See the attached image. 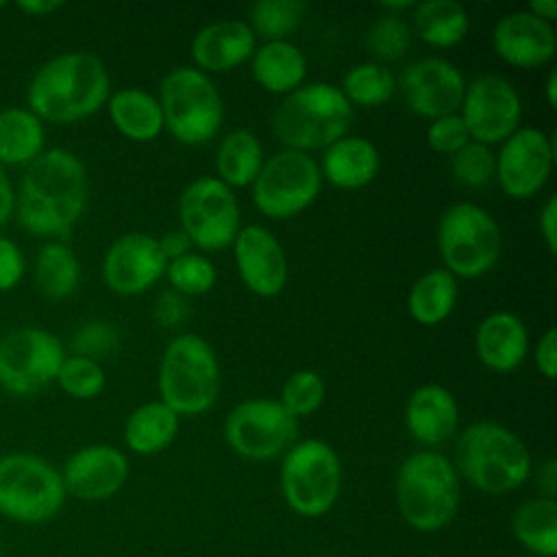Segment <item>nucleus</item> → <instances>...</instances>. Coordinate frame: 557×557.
I'll return each instance as SVG.
<instances>
[{
    "label": "nucleus",
    "instance_id": "30",
    "mask_svg": "<svg viewBox=\"0 0 557 557\" xmlns=\"http://www.w3.org/2000/svg\"><path fill=\"white\" fill-rule=\"evenodd\" d=\"M263 161L259 137L248 128H233L215 148V176L231 189L250 187Z\"/></svg>",
    "mask_w": 557,
    "mask_h": 557
},
{
    "label": "nucleus",
    "instance_id": "42",
    "mask_svg": "<svg viewBox=\"0 0 557 557\" xmlns=\"http://www.w3.org/2000/svg\"><path fill=\"white\" fill-rule=\"evenodd\" d=\"M115 346H117V329L104 320H89L81 324L72 337L74 355H81L94 361H98V357L113 352Z\"/></svg>",
    "mask_w": 557,
    "mask_h": 557
},
{
    "label": "nucleus",
    "instance_id": "33",
    "mask_svg": "<svg viewBox=\"0 0 557 557\" xmlns=\"http://www.w3.org/2000/svg\"><path fill=\"white\" fill-rule=\"evenodd\" d=\"M44 124L30 109L0 111V165H28L44 152Z\"/></svg>",
    "mask_w": 557,
    "mask_h": 557
},
{
    "label": "nucleus",
    "instance_id": "23",
    "mask_svg": "<svg viewBox=\"0 0 557 557\" xmlns=\"http://www.w3.org/2000/svg\"><path fill=\"white\" fill-rule=\"evenodd\" d=\"M459 405L455 394L440 383H424L411 392L405 405L409 435L426 448L442 446L457 433Z\"/></svg>",
    "mask_w": 557,
    "mask_h": 557
},
{
    "label": "nucleus",
    "instance_id": "3",
    "mask_svg": "<svg viewBox=\"0 0 557 557\" xmlns=\"http://www.w3.org/2000/svg\"><path fill=\"white\" fill-rule=\"evenodd\" d=\"M453 466L474 490L490 496L518 490L533 470L527 444L494 420H476L459 433Z\"/></svg>",
    "mask_w": 557,
    "mask_h": 557
},
{
    "label": "nucleus",
    "instance_id": "49",
    "mask_svg": "<svg viewBox=\"0 0 557 557\" xmlns=\"http://www.w3.org/2000/svg\"><path fill=\"white\" fill-rule=\"evenodd\" d=\"M537 487H540V496L555 498V490H557V463H555V459H546L540 466Z\"/></svg>",
    "mask_w": 557,
    "mask_h": 557
},
{
    "label": "nucleus",
    "instance_id": "19",
    "mask_svg": "<svg viewBox=\"0 0 557 557\" xmlns=\"http://www.w3.org/2000/svg\"><path fill=\"white\" fill-rule=\"evenodd\" d=\"M237 274L248 292L261 298L278 296L287 283V255L278 237L259 224L239 228L233 242Z\"/></svg>",
    "mask_w": 557,
    "mask_h": 557
},
{
    "label": "nucleus",
    "instance_id": "54",
    "mask_svg": "<svg viewBox=\"0 0 557 557\" xmlns=\"http://www.w3.org/2000/svg\"><path fill=\"white\" fill-rule=\"evenodd\" d=\"M383 9V13H392V15H400L403 11H411L416 7L413 0H403V2H381L379 4Z\"/></svg>",
    "mask_w": 557,
    "mask_h": 557
},
{
    "label": "nucleus",
    "instance_id": "52",
    "mask_svg": "<svg viewBox=\"0 0 557 557\" xmlns=\"http://www.w3.org/2000/svg\"><path fill=\"white\" fill-rule=\"evenodd\" d=\"M529 13H533L535 17L544 20V22H555L557 17V2L555 0H531L527 7Z\"/></svg>",
    "mask_w": 557,
    "mask_h": 557
},
{
    "label": "nucleus",
    "instance_id": "32",
    "mask_svg": "<svg viewBox=\"0 0 557 557\" xmlns=\"http://www.w3.org/2000/svg\"><path fill=\"white\" fill-rule=\"evenodd\" d=\"M457 296V278L444 268H433L411 285L407 294V311L418 324L435 326L455 311Z\"/></svg>",
    "mask_w": 557,
    "mask_h": 557
},
{
    "label": "nucleus",
    "instance_id": "9",
    "mask_svg": "<svg viewBox=\"0 0 557 557\" xmlns=\"http://www.w3.org/2000/svg\"><path fill=\"white\" fill-rule=\"evenodd\" d=\"M437 250L455 278H479L490 272L503 252L498 222L476 202L450 205L437 224Z\"/></svg>",
    "mask_w": 557,
    "mask_h": 557
},
{
    "label": "nucleus",
    "instance_id": "34",
    "mask_svg": "<svg viewBox=\"0 0 557 557\" xmlns=\"http://www.w3.org/2000/svg\"><path fill=\"white\" fill-rule=\"evenodd\" d=\"M35 278L50 300L72 296L81 281V263L74 250L61 242L44 244L35 259Z\"/></svg>",
    "mask_w": 557,
    "mask_h": 557
},
{
    "label": "nucleus",
    "instance_id": "20",
    "mask_svg": "<svg viewBox=\"0 0 557 557\" xmlns=\"http://www.w3.org/2000/svg\"><path fill=\"white\" fill-rule=\"evenodd\" d=\"M61 479L65 494L78 500H107L124 487L128 459L111 444H89L67 457Z\"/></svg>",
    "mask_w": 557,
    "mask_h": 557
},
{
    "label": "nucleus",
    "instance_id": "50",
    "mask_svg": "<svg viewBox=\"0 0 557 557\" xmlns=\"http://www.w3.org/2000/svg\"><path fill=\"white\" fill-rule=\"evenodd\" d=\"M13 209H15V194L4 168L0 165V226L11 218Z\"/></svg>",
    "mask_w": 557,
    "mask_h": 557
},
{
    "label": "nucleus",
    "instance_id": "38",
    "mask_svg": "<svg viewBox=\"0 0 557 557\" xmlns=\"http://www.w3.org/2000/svg\"><path fill=\"white\" fill-rule=\"evenodd\" d=\"M163 276L170 281L172 292L189 298L211 292L218 281V270L205 255L191 250L174 261H168Z\"/></svg>",
    "mask_w": 557,
    "mask_h": 557
},
{
    "label": "nucleus",
    "instance_id": "26",
    "mask_svg": "<svg viewBox=\"0 0 557 557\" xmlns=\"http://www.w3.org/2000/svg\"><path fill=\"white\" fill-rule=\"evenodd\" d=\"M250 72L261 89L287 96L305 83L307 57L292 39L263 41L250 57Z\"/></svg>",
    "mask_w": 557,
    "mask_h": 557
},
{
    "label": "nucleus",
    "instance_id": "13",
    "mask_svg": "<svg viewBox=\"0 0 557 557\" xmlns=\"http://www.w3.org/2000/svg\"><path fill=\"white\" fill-rule=\"evenodd\" d=\"M298 437V420L276 398H246L224 420L231 450L250 461L283 457Z\"/></svg>",
    "mask_w": 557,
    "mask_h": 557
},
{
    "label": "nucleus",
    "instance_id": "48",
    "mask_svg": "<svg viewBox=\"0 0 557 557\" xmlns=\"http://www.w3.org/2000/svg\"><path fill=\"white\" fill-rule=\"evenodd\" d=\"M159 242V250L163 255L165 261H174L187 252H191V242L189 237L181 231V228H174V231H168L163 237L157 239Z\"/></svg>",
    "mask_w": 557,
    "mask_h": 557
},
{
    "label": "nucleus",
    "instance_id": "24",
    "mask_svg": "<svg viewBox=\"0 0 557 557\" xmlns=\"http://www.w3.org/2000/svg\"><path fill=\"white\" fill-rule=\"evenodd\" d=\"M474 350L487 370L498 374L513 372L529 352L527 324L513 311H492L476 324Z\"/></svg>",
    "mask_w": 557,
    "mask_h": 557
},
{
    "label": "nucleus",
    "instance_id": "51",
    "mask_svg": "<svg viewBox=\"0 0 557 557\" xmlns=\"http://www.w3.org/2000/svg\"><path fill=\"white\" fill-rule=\"evenodd\" d=\"M17 7L30 15H48L57 9H61L63 2H59V0H20Z\"/></svg>",
    "mask_w": 557,
    "mask_h": 557
},
{
    "label": "nucleus",
    "instance_id": "41",
    "mask_svg": "<svg viewBox=\"0 0 557 557\" xmlns=\"http://www.w3.org/2000/svg\"><path fill=\"white\" fill-rule=\"evenodd\" d=\"M450 172L461 185L479 189L494 178L496 157L490 146L470 139L455 154H450Z\"/></svg>",
    "mask_w": 557,
    "mask_h": 557
},
{
    "label": "nucleus",
    "instance_id": "39",
    "mask_svg": "<svg viewBox=\"0 0 557 557\" xmlns=\"http://www.w3.org/2000/svg\"><path fill=\"white\" fill-rule=\"evenodd\" d=\"M324 396H326L324 379L315 370L302 368V370L292 372L285 379V383L281 387L278 403L285 407V411L289 416H294L298 420V418L315 413L322 407Z\"/></svg>",
    "mask_w": 557,
    "mask_h": 557
},
{
    "label": "nucleus",
    "instance_id": "29",
    "mask_svg": "<svg viewBox=\"0 0 557 557\" xmlns=\"http://www.w3.org/2000/svg\"><path fill=\"white\" fill-rule=\"evenodd\" d=\"M181 416H176L165 403L148 400L135 407L124 422L126 446L144 457L165 450L178 435Z\"/></svg>",
    "mask_w": 557,
    "mask_h": 557
},
{
    "label": "nucleus",
    "instance_id": "6",
    "mask_svg": "<svg viewBox=\"0 0 557 557\" xmlns=\"http://www.w3.org/2000/svg\"><path fill=\"white\" fill-rule=\"evenodd\" d=\"M220 383V361L205 337L181 333L170 339L157 374L161 403L176 416H200L215 405Z\"/></svg>",
    "mask_w": 557,
    "mask_h": 557
},
{
    "label": "nucleus",
    "instance_id": "5",
    "mask_svg": "<svg viewBox=\"0 0 557 557\" xmlns=\"http://www.w3.org/2000/svg\"><path fill=\"white\" fill-rule=\"evenodd\" d=\"M352 107L337 85L326 81L302 83L283 96L272 115V133L283 148L324 150L348 135Z\"/></svg>",
    "mask_w": 557,
    "mask_h": 557
},
{
    "label": "nucleus",
    "instance_id": "27",
    "mask_svg": "<svg viewBox=\"0 0 557 557\" xmlns=\"http://www.w3.org/2000/svg\"><path fill=\"white\" fill-rule=\"evenodd\" d=\"M107 111L126 139L133 141H152L163 128V113L154 94L139 87H124L109 96Z\"/></svg>",
    "mask_w": 557,
    "mask_h": 557
},
{
    "label": "nucleus",
    "instance_id": "25",
    "mask_svg": "<svg viewBox=\"0 0 557 557\" xmlns=\"http://www.w3.org/2000/svg\"><path fill=\"white\" fill-rule=\"evenodd\" d=\"M322 181L337 189L355 191L370 185L381 170L379 148L361 135H344L322 150L318 163Z\"/></svg>",
    "mask_w": 557,
    "mask_h": 557
},
{
    "label": "nucleus",
    "instance_id": "35",
    "mask_svg": "<svg viewBox=\"0 0 557 557\" xmlns=\"http://www.w3.org/2000/svg\"><path fill=\"white\" fill-rule=\"evenodd\" d=\"M342 94L350 102V107H366V109H376L389 102L396 94V76L392 74L389 67L374 63V61H363L352 65L339 85Z\"/></svg>",
    "mask_w": 557,
    "mask_h": 557
},
{
    "label": "nucleus",
    "instance_id": "53",
    "mask_svg": "<svg viewBox=\"0 0 557 557\" xmlns=\"http://www.w3.org/2000/svg\"><path fill=\"white\" fill-rule=\"evenodd\" d=\"M544 96H546V102L548 107H557V72L550 70L548 76H546V83H544Z\"/></svg>",
    "mask_w": 557,
    "mask_h": 557
},
{
    "label": "nucleus",
    "instance_id": "10",
    "mask_svg": "<svg viewBox=\"0 0 557 557\" xmlns=\"http://www.w3.org/2000/svg\"><path fill=\"white\" fill-rule=\"evenodd\" d=\"M61 472L30 453L0 457V513L13 522L41 524L52 520L63 503Z\"/></svg>",
    "mask_w": 557,
    "mask_h": 557
},
{
    "label": "nucleus",
    "instance_id": "21",
    "mask_svg": "<svg viewBox=\"0 0 557 557\" xmlns=\"http://www.w3.org/2000/svg\"><path fill=\"white\" fill-rule=\"evenodd\" d=\"M492 48L500 61L520 70H535L555 59L557 33L527 9L505 13L492 30Z\"/></svg>",
    "mask_w": 557,
    "mask_h": 557
},
{
    "label": "nucleus",
    "instance_id": "18",
    "mask_svg": "<svg viewBox=\"0 0 557 557\" xmlns=\"http://www.w3.org/2000/svg\"><path fill=\"white\" fill-rule=\"evenodd\" d=\"M168 261L159 250L157 237L148 233H124L107 248L102 278L120 296L148 292L163 274Z\"/></svg>",
    "mask_w": 557,
    "mask_h": 557
},
{
    "label": "nucleus",
    "instance_id": "31",
    "mask_svg": "<svg viewBox=\"0 0 557 557\" xmlns=\"http://www.w3.org/2000/svg\"><path fill=\"white\" fill-rule=\"evenodd\" d=\"M511 535L529 555H557V503L555 498L535 496L520 503L511 516Z\"/></svg>",
    "mask_w": 557,
    "mask_h": 557
},
{
    "label": "nucleus",
    "instance_id": "47",
    "mask_svg": "<svg viewBox=\"0 0 557 557\" xmlns=\"http://www.w3.org/2000/svg\"><path fill=\"white\" fill-rule=\"evenodd\" d=\"M537 226L548 252L555 255L557 252V196L555 194H550L542 205L537 215Z\"/></svg>",
    "mask_w": 557,
    "mask_h": 557
},
{
    "label": "nucleus",
    "instance_id": "12",
    "mask_svg": "<svg viewBox=\"0 0 557 557\" xmlns=\"http://www.w3.org/2000/svg\"><path fill=\"white\" fill-rule=\"evenodd\" d=\"M178 222L191 246L218 252L233 246L242 228V209L235 191L218 176H200L181 191Z\"/></svg>",
    "mask_w": 557,
    "mask_h": 557
},
{
    "label": "nucleus",
    "instance_id": "11",
    "mask_svg": "<svg viewBox=\"0 0 557 557\" xmlns=\"http://www.w3.org/2000/svg\"><path fill=\"white\" fill-rule=\"evenodd\" d=\"M322 189L318 161L300 150L283 148L268 157L250 185L252 205L261 215L287 220L309 209Z\"/></svg>",
    "mask_w": 557,
    "mask_h": 557
},
{
    "label": "nucleus",
    "instance_id": "28",
    "mask_svg": "<svg viewBox=\"0 0 557 557\" xmlns=\"http://www.w3.org/2000/svg\"><path fill=\"white\" fill-rule=\"evenodd\" d=\"M470 15L457 0H424L411 9V33L431 48H453L466 39Z\"/></svg>",
    "mask_w": 557,
    "mask_h": 557
},
{
    "label": "nucleus",
    "instance_id": "40",
    "mask_svg": "<svg viewBox=\"0 0 557 557\" xmlns=\"http://www.w3.org/2000/svg\"><path fill=\"white\" fill-rule=\"evenodd\" d=\"M54 381L67 396L78 400H89L104 389L107 376L98 361L81 355H72L61 361V368Z\"/></svg>",
    "mask_w": 557,
    "mask_h": 557
},
{
    "label": "nucleus",
    "instance_id": "37",
    "mask_svg": "<svg viewBox=\"0 0 557 557\" xmlns=\"http://www.w3.org/2000/svg\"><path fill=\"white\" fill-rule=\"evenodd\" d=\"M411 35V26L403 15L381 13L366 30V48L374 63L385 65L409 50Z\"/></svg>",
    "mask_w": 557,
    "mask_h": 557
},
{
    "label": "nucleus",
    "instance_id": "16",
    "mask_svg": "<svg viewBox=\"0 0 557 557\" xmlns=\"http://www.w3.org/2000/svg\"><path fill=\"white\" fill-rule=\"evenodd\" d=\"M496 157L494 178L516 200L537 196L553 174L555 141L535 126H520L503 144Z\"/></svg>",
    "mask_w": 557,
    "mask_h": 557
},
{
    "label": "nucleus",
    "instance_id": "57",
    "mask_svg": "<svg viewBox=\"0 0 557 557\" xmlns=\"http://www.w3.org/2000/svg\"><path fill=\"white\" fill-rule=\"evenodd\" d=\"M0 546H2V544H0Z\"/></svg>",
    "mask_w": 557,
    "mask_h": 557
},
{
    "label": "nucleus",
    "instance_id": "22",
    "mask_svg": "<svg viewBox=\"0 0 557 557\" xmlns=\"http://www.w3.org/2000/svg\"><path fill=\"white\" fill-rule=\"evenodd\" d=\"M257 37L246 20L226 17L202 26L191 39L194 67L205 74H224L250 61Z\"/></svg>",
    "mask_w": 557,
    "mask_h": 557
},
{
    "label": "nucleus",
    "instance_id": "43",
    "mask_svg": "<svg viewBox=\"0 0 557 557\" xmlns=\"http://www.w3.org/2000/svg\"><path fill=\"white\" fill-rule=\"evenodd\" d=\"M470 141L468 128L459 113H448L435 117L426 126V146L440 154H455L461 146Z\"/></svg>",
    "mask_w": 557,
    "mask_h": 557
},
{
    "label": "nucleus",
    "instance_id": "46",
    "mask_svg": "<svg viewBox=\"0 0 557 557\" xmlns=\"http://www.w3.org/2000/svg\"><path fill=\"white\" fill-rule=\"evenodd\" d=\"M533 359H535L537 372L546 381H553L557 374V331H555V326H548L540 335V339L535 342V348H533Z\"/></svg>",
    "mask_w": 557,
    "mask_h": 557
},
{
    "label": "nucleus",
    "instance_id": "7",
    "mask_svg": "<svg viewBox=\"0 0 557 557\" xmlns=\"http://www.w3.org/2000/svg\"><path fill=\"white\" fill-rule=\"evenodd\" d=\"M163 128L185 146L213 139L224 122V100L209 74L194 65L172 67L159 85Z\"/></svg>",
    "mask_w": 557,
    "mask_h": 557
},
{
    "label": "nucleus",
    "instance_id": "4",
    "mask_svg": "<svg viewBox=\"0 0 557 557\" xmlns=\"http://www.w3.org/2000/svg\"><path fill=\"white\" fill-rule=\"evenodd\" d=\"M459 503V474L446 455L422 448L405 457L396 474V507L411 529L420 533L444 529L457 516Z\"/></svg>",
    "mask_w": 557,
    "mask_h": 557
},
{
    "label": "nucleus",
    "instance_id": "36",
    "mask_svg": "<svg viewBox=\"0 0 557 557\" xmlns=\"http://www.w3.org/2000/svg\"><path fill=\"white\" fill-rule=\"evenodd\" d=\"M307 4L300 0H259L250 7V22L255 37L263 41H285L302 24Z\"/></svg>",
    "mask_w": 557,
    "mask_h": 557
},
{
    "label": "nucleus",
    "instance_id": "15",
    "mask_svg": "<svg viewBox=\"0 0 557 557\" xmlns=\"http://www.w3.org/2000/svg\"><path fill=\"white\" fill-rule=\"evenodd\" d=\"M457 113L472 141L494 146L520 128L522 98L505 76L481 74L466 83Z\"/></svg>",
    "mask_w": 557,
    "mask_h": 557
},
{
    "label": "nucleus",
    "instance_id": "44",
    "mask_svg": "<svg viewBox=\"0 0 557 557\" xmlns=\"http://www.w3.org/2000/svg\"><path fill=\"white\" fill-rule=\"evenodd\" d=\"M24 274L22 250L0 235V292H7L20 283Z\"/></svg>",
    "mask_w": 557,
    "mask_h": 557
},
{
    "label": "nucleus",
    "instance_id": "8",
    "mask_svg": "<svg viewBox=\"0 0 557 557\" xmlns=\"http://www.w3.org/2000/svg\"><path fill=\"white\" fill-rule=\"evenodd\" d=\"M278 485L287 507L302 518L329 513L342 492V461L324 440H300L281 459Z\"/></svg>",
    "mask_w": 557,
    "mask_h": 557
},
{
    "label": "nucleus",
    "instance_id": "14",
    "mask_svg": "<svg viewBox=\"0 0 557 557\" xmlns=\"http://www.w3.org/2000/svg\"><path fill=\"white\" fill-rule=\"evenodd\" d=\"M65 359L63 346L46 329L22 326L0 339V385L17 396L48 387Z\"/></svg>",
    "mask_w": 557,
    "mask_h": 557
},
{
    "label": "nucleus",
    "instance_id": "55",
    "mask_svg": "<svg viewBox=\"0 0 557 557\" xmlns=\"http://www.w3.org/2000/svg\"><path fill=\"white\" fill-rule=\"evenodd\" d=\"M0 7H4V2H2V0H0Z\"/></svg>",
    "mask_w": 557,
    "mask_h": 557
},
{
    "label": "nucleus",
    "instance_id": "2",
    "mask_svg": "<svg viewBox=\"0 0 557 557\" xmlns=\"http://www.w3.org/2000/svg\"><path fill=\"white\" fill-rule=\"evenodd\" d=\"M111 96L104 63L83 50L61 52L46 61L28 85L30 111L41 122L72 124L94 115Z\"/></svg>",
    "mask_w": 557,
    "mask_h": 557
},
{
    "label": "nucleus",
    "instance_id": "45",
    "mask_svg": "<svg viewBox=\"0 0 557 557\" xmlns=\"http://www.w3.org/2000/svg\"><path fill=\"white\" fill-rule=\"evenodd\" d=\"M189 315L187 298L176 292H163L154 302V318L161 326H181Z\"/></svg>",
    "mask_w": 557,
    "mask_h": 557
},
{
    "label": "nucleus",
    "instance_id": "1",
    "mask_svg": "<svg viewBox=\"0 0 557 557\" xmlns=\"http://www.w3.org/2000/svg\"><path fill=\"white\" fill-rule=\"evenodd\" d=\"M85 163L65 148L44 150L26 165L15 196L17 222L39 237H65L87 205Z\"/></svg>",
    "mask_w": 557,
    "mask_h": 557
},
{
    "label": "nucleus",
    "instance_id": "56",
    "mask_svg": "<svg viewBox=\"0 0 557 557\" xmlns=\"http://www.w3.org/2000/svg\"><path fill=\"white\" fill-rule=\"evenodd\" d=\"M524 557H535V555H524Z\"/></svg>",
    "mask_w": 557,
    "mask_h": 557
},
{
    "label": "nucleus",
    "instance_id": "17",
    "mask_svg": "<svg viewBox=\"0 0 557 557\" xmlns=\"http://www.w3.org/2000/svg\"><path fill=\"white\" fill-rule=\"evenodd\" d=\"M405 104L420 117L435 120L457 113L466 91L461 70L442 57H422L409 63L396 78Z\"/></svg>",
    "mask_w": 557,
    "mask_h": 557
}]
</instances>
